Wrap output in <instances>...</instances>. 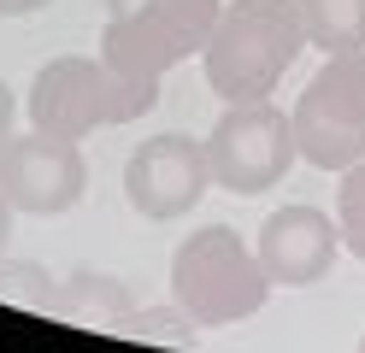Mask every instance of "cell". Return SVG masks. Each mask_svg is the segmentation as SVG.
I'll list each match as a JSON object with an SVG mask.
<instances>
[{
    "mask_svg": "<svg viewBox=\"0 0 365 353\" xmlns=\"http://www.w3.org/2000/svg\"><path fill=\"white\" fill-rule=\"evenodd\" d=\"M307 47V24L294 0H230L218 12L207 47V83L224 101H259L277 88V77L301 59Z\"/></svg>",
    "mask_w": 365,
    "mask_h": 353,
    "instance_id": "cell-1",
    "label": "cell"
},
{
    "mask_svg": "<svg viewBox=\"0 0 365 353\" xmlns=\"http://www.w3.org/2000/svg\"><path fill=\"white\" fill-rule=\"evenodd\" d=\"M153 106H159V83H135L106 59H77V53L48 59L30 83V124L65 141H83L88 130L106 124H130Z\"/></svg>",
    "mask_w": 365,
    "mask_h": 353,
    "instance_id": "cell-2",
    "label": "cell"
},
{
    "mask_svg": "<svg viewBox=\"0 0 365 353\" xmlns=\"http://www.w3.org/2000/svg\"><path fill=\"white\" fill-rule=\"evenodd\" d=\"M265 295H271V277L259 265V253L224 224H207V230L182 235V247L171 253V300L195 324L254 318L265 306Z\"/></svg>",
    "mask_w": 365,
    "mask_h": 353,
    "instance_id": "cell-3",
    "label": "cell"
},
{
    "mask_svg": "<svg viewBox=\"0 0 365 353\" xmlns=\"http://www.w3.org/2000/svg\"><path fill=\"white\" fill-rule=\"evenodd\" d=\"M218 0H142L101 30V59L135 83H159L171 65L200 53L218 24Z\"/></svg>",
    "mask_w": 365,
    "mask_h": 353,
    "instance_id": "cell-4",
    "label": "cell"
},
{
    "mask_svg": "<svg viewBox=\"0 0 365 353\" xmlns=\"http://www.w3.org/2000/svg\"><path fill=\"white\" fill-rule=\"evenodd\" d=\"M294 148L318 171H348L365 159V53H330L294 106Z\"/></svg>",
    "mask_w": 365,
    "mask_h": 353,
    "instance_id": "cell-5",
    "label": "cell"
},
{
    "mask_svg": "<svg viewBox=\"0 0 365 353\" xmlns=\"http://www.w3.org/2000/svg\"><path fill=\"white\" fill-rule=\"evenodd\" d=\"M294 159H301V148H294V118H283L265 94L259 101H230V112L207 135L212 183L230 188V195H265V188H277Z\"/></svg>",
    "mask_w": 365,
    "mask_h": 353,
    "instance_id": "cell-6",
    "label": "cell"
},
{
    "mask_svg": "<svg viewBox=\"0 0 365 353\" xmlns=\"http://www.w3.org/2000/svg\"><path fill=\"white\" fill-rule=\"evenodd\" d=\"M0 188H6L12 212H36V218H53V212H71L88 188V165L83 148L65 135H12L0 148Z\"/></svg>",
    "mask_w": 365,
    "mask_h": 353,
    "instance_id": "cell-7",
    "label": "cell"
},
{
    "mask_svg": "<svg viewBox=\"0 0 365 353\" xmlns=\"http://www.w3.org/2000/svg\"><path fill=\"white\" fill-rule=\"evenodd\" d=\"M207 183H212L207 141H195V135H153L124 165V200L153 224L182 218V212L207 195Z\"/></svg>",
    "mask_w": 365,
    "mask_h": 353,
    "instance_id": "cell-8",
    "label": "cell"
},
{
    "mask_svg": "<svg viewBox=\"0 0 365 353\" xmlns=\"http://www.w3.org/2000/svg\"><path fill=\"white\" fill-rule=\"evenodd\" d=\"M336 247H341V230L318 206H283L259 224L254 253H259V265L277 289H312V282L330 277Z\"/></svg>",
    "mask_w": 365,
    "mask_h": 353,
    "instance_id": "cell-9",
    "label": "cell"
},
{
    "mask_svg": "<svg viewBox=\"0 0 365 353\" xmlns=\"http://www.w3.org/2000/svg\"><path fill=\"white\" fill-rule=\"evenodd\" d=\"M307 24V41L324 53H354L365 47V0H294Z\"/></svg>",
    "mask_w": 365,
    "mask_h": 353,
    "instance_id": "cell-10",
    "label": "cell"
},
{
    "mask_svg": "<svg viewBox=\"0 0 365 353\" xmlns=\"http://www.w3.org/2000/svg\"><path fill=\"white\" fill-rule=\"evenodd\" d=\"M336 230H341V247L365 259V159H354L341 171V188H336Z\"/></svg>",
    "mask_w": 365,
    "mask_h": 353,
    "instance_id": "cell-11",
    "label": "cell"
},
{
    "mask_svg": "<svg viewBox=\"0 0 365 353\" xmlns=\"http://www.w3.org/2000/svg\"><path fill=\"white\" fill-rule=\"evenodd\" d=\"M41 6H53V0H0V18H30Z\"/></svg>",
    "mask_w": 365,
    "mask_h": 353,
    "instance_id": "cell-12",
    "label": "cell"
},
{
    "mask_svg": "<svg viewBox=\"0 0 365 353\" xmlns=\"http://www.w3.org/2000/svg\"><path fill=\"white\" fill-rule=\"evenodd\" d=\"M12 141V88L0 83V148H6Z\"/></svg>",
    "mask_w": 365,
    "mask_h": 353,
    "instance_id": "cell-13",
    "label": "cell"
},
{
    "mask_svg": "<svg viewBox=\"0 0 365 353\" xmlns=\"http://www.w3.org/2000/svg\"><path fill=\"white\" fill-rule=\"evenodd\" d=\"M6 235H12V200H6V188H0V253H6Z\"/></svg>",
    "mask_w": 365,
    "mask_h": 353,
    "instance_id": "cell-14",
    "label": "cell"
},
{
    "mask_svg": "<svg viewBox=\"0 0 365 353\" xmlns=\"http://www.w3.org/2000/svg\"><path fill=\"white\" fill-rule=\"evenodd\" d=\"M359 347H365V336H359Z\"/></svg>",
    "mask_w": 365,
    "mask_h": 353,
    "instance_id": "cell-15",
    "label": "cell"
}]
</instances>
